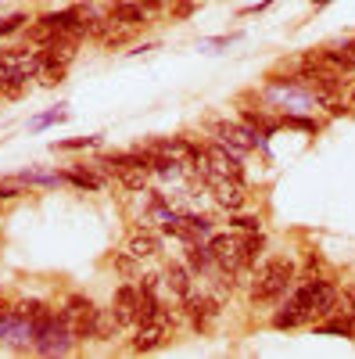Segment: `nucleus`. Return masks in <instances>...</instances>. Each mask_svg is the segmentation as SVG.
<instances>
[{
    "label": "nucleus",
    "instance_id": "cd10ccee",
    "mask_svg": "<svg viewBox=\"0 0 355 359\" xmlns=\"http://www.w3.org/2000/svg\"><path fill=\"white\" fill-rule=\"evenodd\" d=\"M280 126H291V130H302V133H319V123L309 115H284Z\"/></svg>",
    "mask_w": 355,
    "mask_h": 359
},
{
    "label": "nucleus",
    "instance_id": "9d476101",
    "mask_svg": "<svg viewBox=\"0 0 355 359\" xmlns=\"http://www.w3.org/2000/svg\"><path fill=\"white\" fill-rule=\"evenodd\" d=\"M201 147H204V158H209V169H212V172H223V176H244L241 158H237L230 147H223L219 140H209V144H201Z\"/></svg>",
    "mask_w": 355,
    "mask_h": 359
},
{
    "label": "nucleus",
    "instance_id": "4be33fe9",
    "mask_svg": "<svg viewBox=\"0 0 355 359\" xmlns=\"http://www.w3.org/2000/svg\"><path fill=\"white\" fill-rule=\"evenodd\" d=\"M57 36H62V33H54V29H50V25H43L40 18L25 25V40H29V43H33L36 50H43V47H50V43H54Z\"/></svg>",
    "mask_w": 355,
    "mask_h": 359
},
{
    "label": "nucleus",
    "instance_id": "a878e982",
    "mask_svg": "<svg viewBox=\"0 0 355 359\" xmlns=\"http://www.w3.org/2000/svg\"><path fill=\"white\" fill-rule=\"evenodd\" d=\"M316 104H323V108H327V115H334V118H341V115H348V111H355L341 94H319L316 97Z\"/></svg>",
    "mask_w": 355,
    "mask_h": 359
},
{
    "label": "nucleus",
    "instance_id": "f03ea898",
    "mask_svg": "<svg viewBox=\"0 0 355 359\" xmlns=\"http://www.w3.org/2000/svg\"><path fill=\"white\" fill-rule=\"evenodd\" d=\"M76 348V338H72V327L69 320L62 316V309H54L50 316L36 320V341H33V352L40 355H65Z\"/></svg>",
    "mask_w": 355,
    "mask_h": 359
},
{
    "label": "nucleus",
    "instance_id": "0eeeda50",
    "mask_svg": "<svg viewBox=\"0 0 355 359\" xmlns=\"http://www.w3.org/2000/svg\"><path fill=\"white\" fill-rule=\"evenodd\" d=\"M169 334H172V327H169L165 313L155 316V320H140L137 323V338H133V352H155V348H162L169 341Z\"/></svg>",
    "mask_w": 355,
    "mask_h": 359
},
{
    "label": "nucleus",
    "instance_id": "7c9ffc66",
    "mask_svg": "<svg viewBox=\"0 0 355 359\" xmlns=\"http://www.w3.org/2000/svg\"><path fill=\"white\" fill-rule=\"evenodd\" d=\"M101 137H79V140H62L57 144V151H86V147H97Z\"/></svg>",
    "mask_w": 355,
    "mask_h": 359
},
{
    "label": "nucleus",
    "instance_id": "f8f14e48",
    "mask_svg": "<svg viewBox=\"0 0 355 359\" xmlns=\"http://www.w3.org/2000/svg\"><path fill=\"white\" fill-rule=\"evenodd\" d=\"M108 15L126 29H140V25H147V18H151V11H147L140 0H115V4L108 8Z\"/></svg>",
    "mask_w": 355,
    "mask_h": 359
},
{
    "label": "nucleus",
    "instance_id": "2eb2a0df",
    "mask_svg": "<svg viewBox=\"0 0 355 359\" xmlns=\"http://www.w3.org/2000/svg\"><path fill=\"white\" fill-rule=\"evenodd\" d=\"M162 284L176 294V298H187L190 291H194V273H190V266H183V262H172L165 273H162Z\"/></svg>",
    "mask_w": 355,
    "mask_h": 359
},
{
    "label": "nucleus",
    "instance_id": "2f4dec72",
    "mask_svg": "<svg viewBox=\"0 0 355 359\" xmlns=\"http://www.w3.org/2000/svg\"><path fill=\"white\" fill-rule=\"evenodd\" d=\"M22 194H25V184H18V180H0V201H11Z\"/></svg>",
    "mask_w": 355,
    "mask_h": 359
},
{
    "label": "nucleus",
    "instance_id": "72a5a7b5",
    "mask_svg": "<svg viewBox=\"0 0 355 359\" xmlns=\"http://www.w3.org/2000/svg\"><path fill=\"white\" fill-rule=\"evenodd\" d=\"M230 226H233V230H258V219H255V216H237V212H233Z\"/></svg>",
    "mask_w": 355,
    "mask_h": 359
},
{
    "label": "nucleus",
    "instance_id": "aec40b11",
    "mask_svg": "<svg viewBox=\"0 0 355 359\" xmlns=\"http://www.w3.org/2000/svg\"><path fill=\"white\" fill-rule=\"evenodd\" d=\"M115 180H118V184H123L126 191L144 194V191H147V184H151V172L140 169V165H126V169H118V172H115Z\"/></svg>",
    "mask_w": 355,
    "mask_h": 359
},
{
    "label": "nucleus",
    "instance_id": "6ab92c4d",
    "mask_svg": "<svg viewBox=\"0 0 355 359\" xmlns=\"http://www.w3.org/2000/svg\"><path fill=\"white\" fill-rule=\"evenodd\" d=\"M187 266H190V273H194V277H201V273H212V269H216V262H212V252H209V245L190 241V245H187Z\"/></svg>",
    "mask_w": 355,
    "mask_h": 359
},
{
    "label": "nucleus",
    "instance_id": "f3484780",
    "mask_svg": "<svg viewBox=\"0 0 355 359\" xmlns=\"http://www.w3.org/2000/svg\"><path fill=\"white\" fill-rule=\"evenodd\" d=\"M309 57H312V62H319V65H327V69H334V72H351L355 69V57L348 50H334V47L309 50Z\"/></svg>",
    "mask_w": 355,
    "mask_h": 359
},
{
    "label": "nucleus",
    "instance_id": "6e6552de",
    "mask_svg": "<svg viewBox=\"0 0 355 359\" xmlns=\"http://www.w3.org/2000/svg\"><path fill=\"white\" fill-rule=\"evenodd\" d=\"M209 252H212V262H216V269L219 273H233L237 266H244L241 262V252H237V237L233 233H209Z\"/></svg>",
    "mask_w": 355,
    "mask_h": 359
},
{
    "label": "nucleus",
    "instance_id": "39448f33",
    "mask_svg": "<svg viewBox=\"0 0 355 359\" xmlns=\"http://www.w3.org/2000/svg\"><path fill=\"white\" fill-rule=\"evenodd\" d=\"M209 130H212V140H219L223 147H230V151H233L237 158H244L248 151H255V130H248L244 123H230V118H212Z\"/></svg>",
    "mask_w": 355,
    "mask_h": 359
},
{
    "label": "nucleus",
    "instance_id": "b1692460",
    "mask_svg": "<svg viewBox=\"0 0 355 359\" xmlns=\"http://www.w3.org/2000/svg\"><path fill=\"white\" fill-rule=\"evenodd\" d=\"M316 334H344V338H351V334H355V323H351L348 313H341V316H334V320H327V323H319Z\"/></svg>",
    "mask_w": 355,
    "mask_h": 359
},
{
    "label": "nucleus",
    "instance_id": "f704fd0d",
    "mask_svg": "<svg viewBox=\"0 0 355 359\" xmlns=\"http://www.w3.org/2000/svg\"><path fill=\"white\" fill-rule=\"evenodd\" d=\"M137 287H151V291H158V287H162V273H147V277H140Z\"/></svg>",
    "mask_w": 355,
    "mask_h": 359
},
{
    "label": "nucleus",
    "instance_id": "4c0bfd02",
    "mask_svg": "<svg viewBox=\"0 0 355 359\" xmlns=\"http://www.w3.org/2000/svg\"><path fill=\"white\" fill-rule=\"evenodd\" d=\"M0 316H8V306L4 302H0Z\"/></svg>",
    "mask_w": 355,
    "mask_h": 359
},
{
    "label": "nucleus",
    "instance_id": "c85d7f7f",
    "mask_svg": "<svg viewBox=\"0 0 355 359\" xmlns=\"http://www.w3.org/2000/svg\"><path fill=\"white\" fill-rule=\"evenodd\" d=\"M69 111L65 108H50V111H43V115H36L33 123H29V130H47V126H54V123H62Z\"/></svg>",
    "mask_w": 355,
    "mask_h": 359
},
{
    "label": "nucleus",
    "instance_id": "f257e3e1",
    "mask_svg": "<svg viewBox=\"0 0 355 359\" xmlns=\"http://www.w3.org/2000/svg\"><path fill=\"white\" fill-rule=\"evenodd\" d=\"M298 280V269H294L291 259H270L251 284V302H280V298L294 287Z\"/></svg>",
    "mask_w": 355,
    "mask_h": 359
},
{
    "label": "nucleus",
    "instance_id": "ddd939ff",
    "mask_svg": "<svg viewBox=\"0 0 355 359\" xmlns=\"http://www.w3.org/2000/svg\"><path fill=\"white\" fill-rule=\"evenodd\" d=\"M62 180L79 191H104V169L97 162L94 165H72L69 172H62Z\"/></svg>",
    "mask_w": 355,
    "mask_h": 359
},
{
    "label": "nucleus",
    "instance_id": "4468645a",
    "mask_svg": "<svg viewBox=\"0 0 355 359\" xmlns=\"http://www.w3.org/2000/svg\"><path fill=\"white\" fill-rule=\"evenodd\" d=\"M337 294H341V287L334 280L319 277L316 287H312V316H330L337 309Z\"/></svg>",
    "mask_w": 355,
    "mask_h": 359
},
{
    "label": "nucleus",
    "instance_id": "412c9836",
    "mask_svg": "<svg viewBox=\"0 0 355 359\" xmlns=\"http://www.w3.org/2000/svg\"><path fill=\"white\" fill-rule=\"evenodd\" d=\"M162 313H165V306H162L158 291H151V287H140V302H137V323H140V320H155V316H162Z\"/></svg>",
    "mask_w": 355,
    "mask_h": 359
},
{
    "label": "nucleus",
    "instance_id": "1a4fd4ad",
    "mask_svg": "<svg viewBox=\"0 0 355 359\" xmlns=\"http://www.w3.org/2000/svg\"><path fill=\"white\" fill-rule=\"evenodd\" d=\"M137 302H140V287L137 284H118L111 294V316L118 320V327H137Z\"/></svg>",
    "mask_w": 355,
    "mask_h": 359
},
{
    "label": "nucleus",
    "instance_id": "423d86ee",
    "mask_svg": "<svg viewBox=\"0 0 355 359\" xmlns=\"http://www.w3.org/2000/svg\"><path fill=\"white\" fill-rule=\"evenodd\" d=\"M183 313H187V323L194 327V331H212L216 320L223 316V302L216 294H197L190 291L183 298Z\"/></svg>",
    "mask_w": 355,
    "mask_h": 359
},
{
    "label": "nucleus",
    "instance_id": "bb28decb",
    "mask_svg": "<svg viewBox=\"0 0 355 359\" xmlns=\"http://www.w3.org/2000/svg\"><path fill=\"white\" fill-rule=\"evenodd\" d=\"M180 219L190 226V233L197 237V241H201V237H209V233H212V219H209V216H201V212H183Z\"/></svg>",
    "mask_w": 355,
    "mask_h": 359
},
{
    "label": "nucleus",
    "instance_id": "dca6fc26",
    "mask_svg": "<svg viewBox=\"0 0 355 359\" xmlns=\"http://www.w3.org/2000/svg\"><path fill=\"white\" fill-rule=\"evenodd\" d=\"M305 323H312V316L298 306V302H284V309H277V316H273V327L277 331H294V327H305Z\"/></svg>",
    "mask_w": 355,
    "mask_h": 359
},
{
    "label": "nucleus",
    "instance_id": "c756f323",
    "mask_svg": "<svg viewBox=\"0 0 355 359\" xmlns=\"http://www.w3.org/2000/svg\"><path fill=\"white\" fill-rule=\"evenodd\" d=\"M25 22H29V15H25V11H15V15H8L4 22H0V36L22 33V29H25Z\"/></svg>",
    "mask_w": 355,
    "mask_h": 359
},
{
    "label": "nucleus",
    "instance_id": "7ed1b4c3",
    "mask_svg": "<svg viewBox=\"0 0 355 359\" xmlns=\"http://www.w3.org/2000/svg\"><path fill=\"white\" fill-rule=\"evenodd\" d=\"M62 316H65L69 327H72L76 345L97 341V316H101V309L94 306V298H86V294H69L65 306H62Z\"/></svg>",
    "mask_w": 355,
    "mask_h": 359
},
{
    "label": "nucleus",
    "instance_id": "a211bd4d",
    "mask_svg": "<svg viewBox=\"0 0 355 359\" xmlns=\"http://www.w3.org/2000/svg\"><path fill=\"white\" fill-rule=\"evenodd\" d=\"M237 252H241V262L255 266L265 252V233L262 230H244V237H237Z\"/></svg>",
    "mask_w": 355,
    "mask_h": 359
},
{
    "label": "nucleus",
    "instance_id": "20e7f679",
    "mask_svg": "<svg viewBox=\"0 0 355 359\" xmlns=\"http://www.w3.org/2000/svg\"><path fill=\"white\" fill-rule=\"evenodd\" d=\"M201 184L212 191V198L226 208V212H241L248 205V184L244 176H223V172H204Z\"/></svg>",
    "mask_w": 355,
    "mask_h": 359
},
{
    "label": "nucleus",
    "instance_id": "393cba45",
    "mask_svg": "<svg viewBox=\"0 0 355 359\" xmlns=\"http://www.w3.org/2000/svg\"><path fill=\"white\" fill-rule=\"evenodd\" d=\"M118 334H123V327H118V320L111 316V309H101V316H97V341H115Z\"/></svg>",
    "mask_w": 355,
    "mask_h": 359
},
{
    "label": "nucleus",
    "instance_id": "c9c22d12",
    "mask_svg": "<svg viewBox=\"0 0 355 359\" xmlns=\"http://www.w3.org/2000/svg\"><path fill=\"white\" fill-rule=\"evenodd\" d=\"M348 104H351V108H355V86H351V90H348Z\"/></svg>",
    "mask_w": 355,
    "mask_h": 359
},
{
    "label": "nucleus",
    "instance_id": "9b49d317",
    "mask_svg": "<svg viewBox=\"0 0 355 359\" xmlns=\"http://www.w3.org/2000/svg\"><path fill=\"white\" fill-rule=\"evenodd\" d=\"M126 252H130L137 262H144V259H155V255L162 252V237H158L151 226H140V230H133V233H130Z\"/></svg>",
    "mask_w": 355,
    "mask_h": 359
},
{
    "label": "nucleus",
    "instance_id": "5701e85b",
    "mask_svg": "<svg viewBox=\"0 0 355 359\" xmlns=\"http://www.w3.org/2000/svg\"><path fill=\"white\" fill-rule=\"evenodd\" d=\"M18 184H29V187H57V184H65L62 172H33V169H25L15 176Z\"/></svg>",
    "mask_w": 355,
    "mask_h": 359
},
{
    "label": "nucleus",
    "instance_id": "473e14b6",
    "mask_svg": "<svg viewBox=\"0 0 355 359\" xmlns=\"http://www.w3.org/2000/svg\"><path fill=\"white\" fill-rule=\"evenodd\" d=\"M337 309H341V313H344V309H348V313H355V284H351V287H344V291L337 294Z\"/></svg>",
    "mask_w": 355,
    "mask_h": 359
},
{
    "label": "nucleus",
    "instance_id": "e433bc0d",
    "mask_svg": "<svg viewBox=\"0 0 355 359\" xmlns=\"http://www.w3.org/2000/svg\"><path fill=\"white\" fill-rule=\"evenodd\" d=\"M312 4H316V8H323V4H330V0H312Z\"/></svg>",
    "mask_w": 355,
    "mask_h": 359
}]
</instances>
